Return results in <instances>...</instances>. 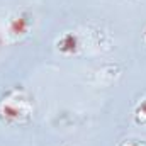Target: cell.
<instances>
[{
    "label": "cell",
    "mask_w": 146,
    "mask_h": 146,
    "mask_svg": "<svg viewBox=\"0 0 146 146\" xmlns=\"http://www.w3.org/2000/svg\"><path fill=\"white\" fill-rule=\"evenodd\" d=\"M31 117V106L22 94L10 92L0 100V121L5 124L24 122Z\"/></svg>",
    "instance_id": "1"
},
{
    "label": "cell",
    "mask_w": 146,
    "mask_h": 146,
    "mask_svg": "<svg viewBox=\"0 0 146 146\" xmlns=\"http://www.w3.org/2000/svg\"><path fill=\"white\" fill-rule=\"evenodd\" d=\"M33 24H34V17H33V14H29V12H19L17 15H14L12 19H10V22H9V36L14 37V39H19V37H24L27 33H29V29L33 27Z\"/></svg>",
    "instance_id": "2"
},
{
    "label": "cell",
    "mask_w": 146,
    "mask_h": 146,
    "mask_svg": "<svg viewBox=\"0 0 146 146\" xmlns=\"http://www.w3.org/2000/svg\"><path fill=\"white\" fill-rule=\"evenodd\" d=\"M56 49L63 54H76L80 49V37L76 33H65L58 37L56 41Z\"/></svg>",
    "instance_id": "3"
},
{
    "label": "cell",
    "mask_w": 146,
    "mask_h": 146,
    "mask_svg": "<svg viewBox=\"0 0 146 146\" xmlns=\"http://www.w3.org/2000/svg\"><path fill=\"white\" fill-rule=\"evenodd\" d=\"M134 121L138 124H146V99H143L134 109Z\"/></svg>",
    "instance_id": "4"
},
{
    "label": "cell",
    "mask_w": 146,
    "mask_h": 146,
    "mask_svg": "<svg viewBox=\"0 0 146 146\" xmlns=\"http://www.w3.org/2000/svg\"><path fill=\"white\" fill-rule=\"evenodd\" d=\"M121 146H146L145 141H124Z\"/></svg>",
    "instance_id": "5"
},
{
    "label": "cell",
    "mask_w": 146,
    "mask_h": 146,
    "mask_svg": "<svg viewBox=\"0 0 146 146\" xmlns=\"http://www.w3.org/2000/svg\"><path fill=\"white\" fill-rule=\"evenodd\" d=\"M143 41H145V44H146V29L143 31Z\"/></svg>",
    "instance_id": "6"
}]
</instances>
